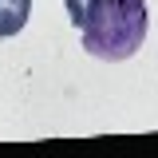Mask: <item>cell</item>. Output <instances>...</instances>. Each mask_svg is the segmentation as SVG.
<instances>
[{
	"label": "cell",
	"instance_id": "2",
	"mask_svg": "<svg viewBox=\"0 0 158 158\" xmlns=\"http://www.w3.org/2000/svg\"><path fill=\"white\" fill-rule=\"evenodd\" d=\"M28 12H32V0H0V36H16L28 24Z\"/></svg>",
	"mask_w": 158,
	"mask_h": 158
},
{
	"label": "cell",
	"instance_id": "1",
	"mask_svg": "<svg viewBox=\"0 0 158 158\" xmlns=\"http://www.w3.org/2000/svg\"><path fill=\"white\" fill-rule=\"evenodd\" d=\"M146 28H150L146 0H91V12L79 24L83 48L107 63L131 59L142 48Z\"/></svg>",
	"mask_w": 158,
	"mask_h": 158
},
{
	"label": "cell",
	"instance_id": "3",
	"mask_svg": "<svg viewBox=\"0 0 158 158\" xmlns=\"http://www.w3.org/2000/svg\"><path fill=\"white\" fill-rule=\"evenodd\" d=\"M87 12H91V0H67V16H71V24H83L87 20Z\"/></svg>",
	"mask_w": 158,
	"mask_h": 158
}]
</instances>
